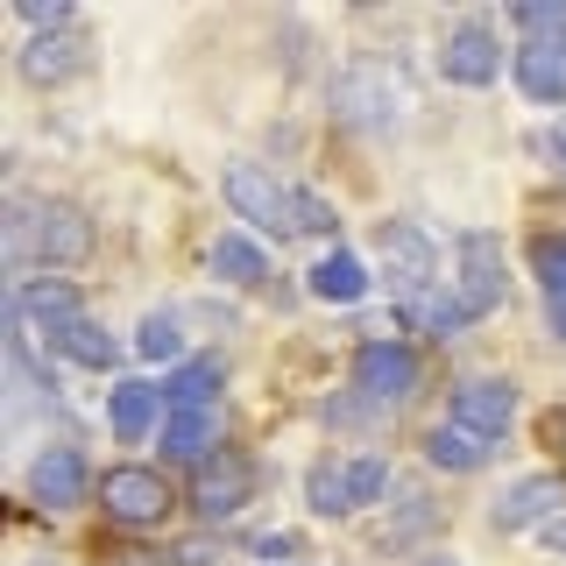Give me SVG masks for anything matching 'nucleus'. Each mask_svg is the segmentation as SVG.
<instances>
[{"instance_id": "obj_12", "label": "nucleus", "mask_w": 566, "mask_h": 566, "mask_svg": "<svg viewBox=\"0 0 566 566\" xmlns=\"http://www.w3.org/2000/svg\"><path fill=\"white\" fill-rule=\"evenodd\" d=\"M510 418H517V389H510L503 376L453 382V424H468V432H482V439H503Z\"/></svg>"}, {"instance_id": "obj_13", "label": "nucleus", "mask_w": 566, "mask_h": 566, "mask_svg": "<svg viewBox=\"0 0 566 566\" xmlns=\"http://www.w3.org/2000/svg\"><path fill=\"white\" fill-rule=\"evenodd\" d=\"M439 71H447L453 85H495L503 78V43H495L482 22H460V29H447V43H439Z\"/></svg>"}, {"instance_id": "obj_6", "label": "nucleus", "mask_w": 566, "mask_h": 566, "mask_svg": "<svg viewBox=\"0 0 566 566\" xmlns=\"http://www.w3.org/2000/svg\"><path fill=\"white\" fill-rule=\"evenodd\" d=\"M99 503L114 524H164L170 517V482L142 460H120L114 474H99Z\"/></svg>"}, {"instance_id": "obj_21", "label": "nucleus", "mask_w": 566, "mask_h": 566, "mask_svg": "<svg viewBox=\"0 0 566 566\" xmlns=\"http://www.w3.org/2000/svg\"><path fill=\"white\" fill-rule=\"evenodd\" d=\"M156 411H164V389H149V382H114V397H106V424H114V439H149Z\"/></svg>"}, {"instance_id": "obj_27", "label": "nucleus", "mask_w": 566, "mask_h": 566, "mask_svg": "<svg viewBox=\"0 0 566 566\" xmlns=\"http://www.w3.org/2000/svg\"><path fill=\"white\" fill-rule=\"evenodd\" d=\"M524 43H566V0H517Z\"/></svg>"}, {"instance_id": "obj_34", "label": "nucleus", "mask_w": 566, "mask_h": 566, "mask_svg": "<svg viewBox=\"0 0 566 566\" xmlns=\"http://www.w3.org/2000/svg\"><path fill=\"white\" fill-rule=\"evenodd\" d=\"M545 545H553V553H566V517H559L553 531H545Z\"/></svg>"}, {"instance_id": "obj_20", "label": "nucleus", "mask_w": 566, "mask_h": 566, "mask_svg": "<svg viewBox=\"0 0 566 566\" xmlns=\"http://www.w3.org/2000/svg\"><path fill=\"white\" fill-rule=\"evenodd\" d=\"M489 453H495V439H482V432H468V424H439L432 439H424V460L432 468H447V474H474V468H489Z\"/></svg>"}, {"instance_id": "obj_31", "label": "nucleus", "mask_w": 566, "mask_h": 566, "mask_svg": "<svg viewBox=\"0 0 566 566\" xmlns=\"http://www.w3.org/2000/svg\"><path fill=\"white\" fill-rule=\"evenodd\" d=\"M255 553H262V559H297V553H305V538H297V531H262Z\"/></svg>"}, {"instance_id": "obj_15", "label": "nucleus", "mask_w": 566, "mask_h": 566, "mask_svg": "<svg viewBox=\"0 0 566 566\" xmlns=\"http://www.w3.org/2000/svg\"><path fill=\"white\" fill-rule=\"evenodd\" d=\"M8 312H14V318H35V326H50V340H57L71 318H85V312H78V283H71V276H35V283H14Z\"/></svg>"}, {"instance_id": "obj_8", "label": "nucleus", "mask_w": 566, "mask_h": 566, "mask_svg": "<svg viewBox=\"0 0 566 566\" xmlns=\"http://www.w3.org/2000/svg\"><path fill=\"white\" fill-rule=\"evenodd\" d=\"M559 517H566V482L559 474H524V482H510L489 503L495 531H553Z\"/></svg>"}, {"instance_id": "obj_1", "label": "nucleus", "mask_w": 566, "mask_h": 566, "mask_svg": "<svg viewBox=\"0 0 566 566\" xmlns=\"http://www.w3.org/2000/svg\"><path fill=\"white\" fill-rule=\"evenodd\" d=\"M29 255L43 262L50 276L78 270V262L93 255V220L64 199H14L8 206V262L22 270Z\"/></svg>"}, {"instance_id": "obj_5", "label": "nucleus", "mask_w": 566, "mask_h": 566, "mask_svg": "<svg viewBox=\"0 0 566 566\" xmlns=\"http://www.w3.org/2000/svg\"><path fill=\"white\" fill-rule=\"evenodd\" d=\"M418 382V354L403 340H361L354 354V397H368V411H397Z\"/></svg>"}, {"instance_id": "obj_29", "label": "nucleus", "mask_w": 566, "mask_h": 566, "mask_svg": "<svg viewBox=\"0 0 566 566\" xmlns=\"http://www.w3.org/2000/svg\"><path fill=\"white\" fill-rule=\"evenodd\" d=\"M14 14L35 29V35H50V29H71V0H14Z\"/></svg>"}, {"instance_id": "obj_26", "label": "nucleus", "mask_w": 566, "mask_h": 566, "mask_svg": "<svg viewBox=\"0 0 566 566\" xmlns=\"http://www.w3.org/2000/svg\"><path fill=\"white\" fill-rule=\"evenodd\" d=\"M135 354L142 361H170L177 368V354H185V326H177V312H149L135 326Z\"/></svg>"}, {"instance_id": "obj_17", "label": "nucleus", "mask_w": 566, "mask_h": 566, "mask_svg": "<svg viewBox=\"0 0 566 566\" xmlns=\"http://www.w3.org/2000/svg\"><path fill=\"white\" fill-rule=\"evenodd\" d=\"M164 453L185 468H206L220 453V411H170L164 418Z\"/></svg>"}, {"instance_id": "obj_22", "label": "nucleus", "mask_w": 566, "mask_h": 566, "mask_svg": "<svg viewBox=\"0 0 566 566\" xmlns=\"http://www.w3.org/2000/svg\"><path fill=\"white\" fill-rule=\"evenodd\" d=\"M212 270H220V283H241V291H262L270 283V255H262L248 234H234L227 227L220 241H212Z\"/></svg>"}, {"instance_id": "obj_7", "label": "nucleus", "mask_w": 566, "mask_h": 566, "mask_svg": "<svg viewBox=\"0 0 566 566\" xmlns=\"http://www.w3.org/2000/svg\"><path fill=\"white\" fill-rule=\"evenodd\" d=\"M376 241H382V276H389V291H397V297H418V291H432V283H439V248H432L424 227L389 220Z\"/></svg>"}, {"instance_id": "obj_24", "label": "nucleus", "mask_w": 566, "mask_h": 566, "mask_svg": "<svg viewBox=\"0 0 566 566\" xmlns=\"http://www.w3.org/2000/svg\"><path fill=\"white\" fill-rule=\"evenodd\" d=\"M397 503L403 510H389V517L376 524V545H411V538H424V531L439 524V503L424 489H397Z\"/></svg>"}, {"instance_id": "obj_11", "label": "nucleus", "mask_w": 566, "mask_h": 566, "mask_svg": "<svg viewBox=\"0 0 566 566\" xmlns=\"http://www.w3.org/2000/svg\"><path fill=\"white\" fill-rule=\"evenodd\" d=\"M93 64V43H85L78 29H50V35H29L22 57H14V71H22L29 85H71L78 71Z\"/></svg>"}, {"instance_id": "obj_9", "label": "nucleus", "mask_w": 566, "mask_h": 566, "mask_svg": "<svg viewBox=\"0 0 566 566\" xmlns=\"http://www.w3.org/2000/svg\"><path fill=\"white\" fill-rule=\"evenodd\" d=\"M85 489H93V468H85L78 447H43L29 460V495L35 510H78Z\"/></svg>"}, {"instance_id": "obj_19", "label": "nucleus", "mask_w": 566, "mask_h": 566, "mask_svg": "<svg viewBox=\"0 0 566 566\" xmlns=\"http://www.w3.org/2000/svg\"><path fill=\"white\" fill-rule=\"evenodd\" d=\"M305 503H312V517H354V468L340 453L305 468Z\"/></svg>"}, {"instance_id": "obj_30", "label": "nucleus", "mask_w": 566, "mask_h": 566, "mask_svg": "<svg viewBox=\"0 0 566 566\" xmlns=\"http://www.w3.org/2000/svg\"><path fill=\"white\" fill-rule=\"evenodd\" d=\"M297 212H305V234H340V212L318 199V191H297Z\"/></svg>"}, {"instance_id": "obj_3", "label": "nucleus", "mask_w": 566, "mask_h": 566, "mask_svg": "<svg viewBox=\"0 0 566 566\" xmlns=\"http://www.w3.org/2000/svg\"><path fill=\"white\" fill-rule=\"evenodd\" d=\"M220 191H227V206H234L248 227H262V234H276V241L305 234L297 191L283 185L276 170H262V164H227V170H220Z\"/></svg>"}, {"instance_id": "obj_16", "label": "nucleus", "mask_w": 566, "mask_h": 566, "mask_svg": "<svg viewBox=\"0 0 566 566\" xmlns=\"http://www.w3.org/2000/svg\"><path fill=\"white\" fill-rule=\"evenodd\" d=\"M220 389H227V361L220 354H191V361H177L170 382H164V418L170 411H212Z\"/></svg>"}, {"instance_id": "obj_33", "label": "nucleus", "mask_w": 566, "mask_h": 566, "mask_svg": "<svg viewBox=\"0 0 566 566\" xmlns=\"http://www.w3.org/2000/svg\"><path fill=\"white\" fill-rule=\"evenodd\" d=\"M545 439H553V447H566V411H559V418H545Z\"/></svg>"}, {"instance_id": "obj_36", "label": "nucleus", "mask_w": 566, "mask_h": 566, "mask_svg": "<svg viewBox=\"0 0 566 566\" xmlns=\"http://www.w3.org/2000/svg\"><path fill=\"white\" fill-rule=\"evenodd\" d=\"M418 566H460V559H447V553H424V559H418Z\"/></svg>"}, {"instance_id": "obj_25", "label": "nucleus", "mask_w": 566, "mask_h": 566, "mask_svg": "<svg viewBox=\"0 0 566 566\" xmlns=\"http://www.w3.org/2000/svg\"><path fill=\"white\" fill-rule=\"evenodd\" d=\"M50 347H57L71 368H114V333L93 326V318H71V326H64Z\"/></svg>"}, {"instance_id": "obj_32", "label": "nucleus", "mask_w": 566, "mask_h": 566, "mask_svg": "<svg viewBox=\"0 0 566 566\" xmlns=\"http://www.w3.org/2000/svg\"><path fill=\"white\" fill-rule=\"evenodd\" d=\"M545 318H553V340H566V297H553V305H545Z\"/></svg>"}, {"instance_id": "obj_28", "label": "nucleus", "mask_w": 566, "mask_h": 566, "mask_svg": "<svg viewBox=\"0 0 566 566\" xmlns=\"http://www.w3.org/2000/svg\"><path fill=\"white\" fill-rule=\"evenodd\" d=\"M347 468H354V510H368L376 495H389V460H376V453H347Z\"/></svg>"}, {"instance_id": "obj_2", "label": "nucleus", "mask_w": 566, "mask_h": 566, "mask_svg": "<svg viewBox=\"0 0 566 566\" xmlns=\"http://www.w3.org/2000/svg\"><path fill=\"white\" fill-rule=\"evenodd\" d=\"M333 114L347 120V128H368V135H382V128H397L403 114H411V93H403V78L389 64L376 57H354L340 78H333Z\"/></svg>"}, {"instance_id": "obj_14", "label": "nucleus", "mask_w": 566, "mask_h": 566, "mask_svg": "<svg viewBox=\"0 0 566 566\" xmlns=\"http://www.w3.org/2000/svg\"><path fill=\"white\" fill-rule=\"evenodd\" d=\"M510 78H517L524 99L566 106V43H517L510 50Z\"/></svg>"}, {"instance_id": "obj_10", "label": "nucleus", "mask_w": 566, "mask_h": 566, "mask_svg": "<svg viewBox=\"0 0 566 566\" xmlns=\"http://www.w3.org/2000/svg\"><path fill=\"white\" fill-rule=\"evenodd\" d=\"M248 495H255V460L248 453H212L199 468V482H191V510L220 524V517H234Z\"/></svg>"}, {"instance_id": "obj_23", "label": "nucleus", "mask_w": 566, "mask_h": 566, "mask_svg": "<svg viewBox=\"0 0 566 566\" xmlns=\"http://www.w3.org/2000/svg\"><path fill=\"white\" fill-rule=\"evenodd\" d=\"M305 283H312V297H318V305H354V297L368 291V270L347 255V248H333V255H318V270H312Z\"/></svg>"}, {"instance_id": "obj_4", "label": "nucleus", "mask_w": 566, "mask_h": 566, "mask_svg": "<svg viewBox=\"0 0 566 566\" xmlns=\"http://www.w3.org/2000/svg\"><path fill=\"white\" fill-rule=\"evenodd\" d=\"M453 297L468 305V318H489L495 305L510 297V255H503V241L489 234V227H468L453 248Z\"/></svg>"}, {"instance_id": "obj_18", "label": "nucleus", "mask_w": 566, "mask_h": 566, "mask_svg": "<svg viewBox=\"0 0 566 566\" xmlns=\"http://www.w3.org/2000/svg\"><path fill=\"white\" fill-rule=\"evenodd\" d=\"M397 318H403V326H418V333H432V340H447V333L474 326L468 305L453 297V283H432V291H418V297H397Z\"/></svg>"}, {"instance_id": "obj_35", "label": "nucleus", "mask_w": 566, "mask_h": 566, "mask_svg": "<svg viewBox=\"0 0 566 566\" xmlns=\"http://www.w3.org/2000/svg\"><path fill=\"white\" fill-rule=\"evenodd\" d=\"M545 149H553L559 164H566V128H553V135H545Z\"/></svg>"}]
</instances>
